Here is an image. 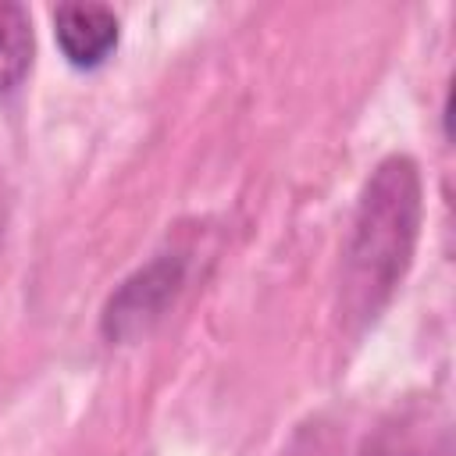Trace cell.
Masks as SVG:
<instances>
[{"mask_svg":"<svg viewBox=\"0 0 456 456\" xmlns=\"http://www.w3.org/2000/svg\"><path fill=\"white\" fill-rule=\"evenodd\" d=\"M424 221L420 167L406 153L385 157L356 200L342 260V317L370 324L399 289Z\"/></svg>","mask_w":456,"mask_h":456,"instance_id":"1","label":"cell"},{"mask_svg":"<svg viewBox=\"0 0 456 456\" xmlns=\"http://www.w3.org/2000/svg\"><path fill=\"white\" fill-rule=\"evenodd\" d=\"M185 281V256L182 253H157L146 267L128 274L107 299L100 328L110 342H132L146 335L164 310L175 303Z\"/></svg>","mask_w":456,"mask_h":456,"instance_id":"2","label":"cell"},{"mask_svg":"<svg viewBox=\"0 0 456 456\" xmlns=\"http://www.w3.org/2000/svg\"><path fill=\"white\" fill-rule=\"evenodd\" d=\"M53 39L71 68H100L121 39V18L107 4L71 0L53 7Z\"/></svg>","mask_w":456,"mask_h":456,"instance_id":"3","label":"cell"},{"mask_svg":"<svg viewBox=\"0 0 456 456\" xmlns=\"http://www.w3.org/2000/svg\"><path fill=\"white\" fill-rule=\"evenodd\" d=\"M36 53V32L32 18L18 0H0V96L14 93Z\"/></svg>","mask_w":456,"mask_h":456,"instance_id":"4","label":"cell"}]
</instances>
